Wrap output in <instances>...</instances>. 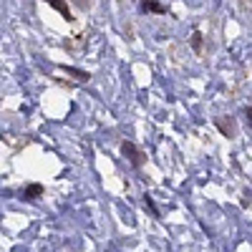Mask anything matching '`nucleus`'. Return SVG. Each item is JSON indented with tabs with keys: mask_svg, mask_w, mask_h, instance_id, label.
<instances>
[{
	"mask_svg": "<svg viewBox=\"0 0 252 252\" xmlns=\"http://www.w3.org/2000/svg\"><path fill=\"white\" fill-rule=\"evenodd\" d=\"M121 154H124L126 159H129V161L136 166V169H139V166L144 164V157H141V152L136 149V146H134L131 141H124V144H121Z\"/></svg>",
	"mask_w": 252,
	"mask_h": 252,
	"instance_id": "nucleus-1",
	"label": "nucleus"
},
{
	"mask_svg": "<svg viewBox=\"0 0 252 252\" xmlns=\"http://www.w3.org/2000/svg\"><path fill=\"white\" fill-rule=\"evenodd\" d=\"M46 3L51 5V8H56L63 18H66V20H73V15H71V8L66 5V0H46Z\"/></svg>",
	"mask_w": 252,
	"mask_h": 252,
	"instance_id": "nucleus-2",
	"label": "nucleus"
},
{
	"mask_svg": "<svg viewBox=\"0 0 252 252\" xmlns=\"http://www.w3.org/2000/svg\"><path fill=\"white\" fill-rule=\"evenodd\" d=\"M40 194H43V184H28V187L23 189V199H28V202L38 199Z\"/></svg>",
	"mask_w": 252,
	"mask_h": 252,
	"instance_id": "nucleus-3",
	"label": "nucleus"
},
{
	"mask_svg": "<svg viewBox=\"0 0 252 252\" xmlns=\"http://www.w3.org/2000/svg\"><path fill=\"white\" fill-rule=\"evenodd\" d=\"M144 10H152V13H159V15L166 13V8H164L161 3H154V0H146V3H144Z\"/></svg>",
	"mask_w": 252,
	"mask_h": 252,
	"instance_id": "nucleus-4",
	"label": "nucleus"
},
{
	"mask_svg": "<svg viewBox=\"0 0 252 252\" xmlns=\"http://www.w3.org/2000/svg\"><path fill=\"white\" fill-rule=\"evenodd\" d=\"M66 73H71V76H76L78 81H89V78H91V73H86V71H78V68H71V66L66 68Z\"/></svg>",
	"mask_w": 252,
	"mask_h": 252,
	"instance_id": "nucleus-5",
	"label": "nucleus"
},
{
	"mask_svg": "<svg viewBox=\"0 0 252 252\" xmlns=\"http://www.w3.org/2000/svg\"><path fill=\"white\" fill-rule=\"evenodd\" d=\"M192 46H194V51H202V33L192 35Z\"/></svg>",
	"mask_w": 252,
	"mask_h": 252,
	"instance_id": "nucleus-6",
	"label": "nucleus"
}]
</instances>
